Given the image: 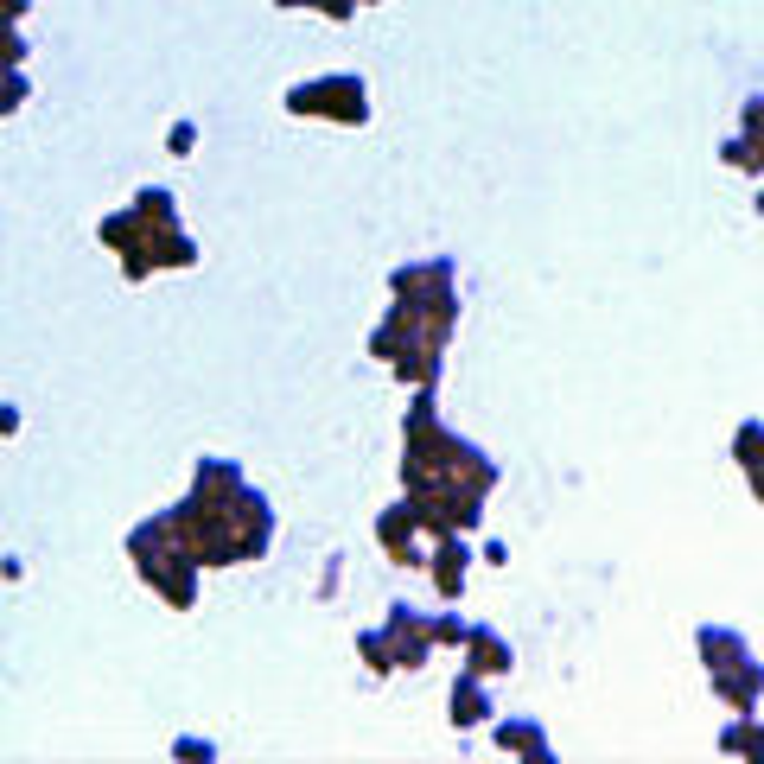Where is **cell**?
I'll return each instance as SVG.
<instances>
[{
    "instance_id": "obj_2",
    "label": "cell",
    "mask_w": 764,
    "mask_h": 764,
    "mask_svg": "<svg viewBox=\"0 0 764 764\" xmlns=\"http://www.w3.org/2000/svg\"><path fill=\"white\" fill-rule=\"evenodd\" d=\"M459 567H465V554L446 548V561H440V593H459Z\"/></svg>"
},
{
    "instance_id": "obj_1",
    "label": "cell",
    "mask_w": 764,
    "mask_h": 764,
    "mask_svg": "<svg viewBox=\"0 0 764 764\" xmlns=\"http://www.w3.org/2000/svg\"><path fill=\"white\" fill-rule=\"evenodd\" d=\"M287 102H293V109H338V115H357V121H363V90H357V83H332V90H293Z\"/></svg>"
}]
</instances>
